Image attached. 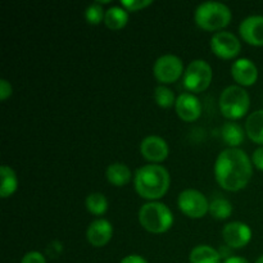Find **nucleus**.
I'll return each mask as SVG.
<instances>
[{
    "mask_svg": "<svg viewBox=\"0 0 263 263\" xmlns=\"http://www.w3.org/2000/svg\"><path fill=\"white\" fill-rule=\"evenodd\" d=\"M253 175V163L244 151L228 148L218 154L215 163V177L222 189L238 192L244 189Z\"/></svg>",
    "mask_w": 263,
    "mask_h": 263,
    "instance_id": "1",
    "label": "nucleus"
},
{
    "mask_svg": "<svg viewBox=\"0 0 263 263\" xmlns=\"http://www.w3.org/2000/svg\"><path fill=\"white\" fill-rule=\"evenodd\" d=\"M170 182L171 179L168 171L159 164H146L140 167L134 177V185L138 194L152 202L161 199L168 192Z\"/></svg>",
    "mask_w": 263,
    "mask_h": 263,
    "instance_id": "2",
    "label": "nucleus"
},
{
    "mask_svg": "<svg viewBox=\"0 0 263 263\" xmlns=\"http://www.w3.org/2000/svg\"><path fill=\"white\" fill-rule=\"evenodd\" d=\"M195 23L205 31H217L226 27L231 21V10L220 2H205L197 7Z\"/></svg>",
    "mask_w": 263,
    "mask_h": 263,
    "instance_id": "3",
    "label": "nucleus"
},
{
    "mask_svg": "<svg viewBox=\"0 0 263 263\" xmlns=\"http://www.w3.org/2000/svg\"><path fill=\"white\" fill-rule=\"evenodd\" d=\"M139 221L149 233L162 234L168 231L174 225V215L163 203L149 202L139 211Z\"/></svg>",
    "mask_w": 263,
    "mask_h": 263,
    "instance_id": "4",
    "label": "nucleus"
},
{
    "mask_svg": "<svg viewBox=\"0 0 263 263\" xmlns=\"http://www.w3.org/2000/svg\"><path fill=\"white\" fill-rule=\"evenodd\" d=\"M218 103H220V110L223 117L229 120H239L248 112L251 98L241 86L231 85L221 92Z\"/></svg>",
    "mask_w": 263,
    "mask_h": 263,
    "instance_id": "5",
    "label": "nucleus"
},
{
    "mask_svg": "<svg viewBox=\"0 0 263 263\" xmlns=\"http://www.w3.org/2000/svg\"><path fill=\"white\" fill-rule=\"evenodd\" d=\"M212 67L203 59L190 62L184 73V86L192 92H202L212 82Z\"/></svg>",
    "mask_w": 263,
    "mask_h": 263,
    "instance_id": "6",
    "label": "nucleus"
},
{
    "mask_svg": "<svg viewBox=\"0 0 263 263\" xmlns=\"http://www.w3.org/2000/svg\"><path fill=\"white\" fill-rule=\"evenodd\" d=\"M177 204L181 212L190 218H202L210 211V203L205 195L195 189H186L180 193Z\"/></svg>",
    "mask_w": 263,
    "mask_h": 263,
    "instance_id": "7",
    "label": "nucleus"
},
{
    "mask_svg": "<svg viewBox=\"0 0 263 263\" xmlns=\"http://www.w3.org/2000/svg\"><path fill=\"white\" fill-rule=\"evenodd\" d=\"M184 64L179 57L174 54H164L159 57L153 66L154 77L162 84H172L181 77Z\"/></svg>",
    "mask_w": 263,
    "mask_h": 263,
    "instance_id": "8",
    "label": "nucleus"
},
{
    "mask_svg": "<svg viewBox=\"0 0 263 263\" xmlns=\"http://www.w3.org/2000/svg\"><path fill=\"white\" fill-rule=\"evenodd\" d=\"M211 49L222 59H233L240 53V41L229 31H218L211 39Z\"/></svg>",
    "mask_w": 263,
    "mask_h": 263,
    "instance_id": "9",
    "label": "nucleus"
},
{
    "mask_svg": "<svg viewBox=\"0 0 263 263\" xmlns=\"http://www.w3.org/2000/svg\"><path fill=\"white\" fill-rule=\"evenodd\" d=\"M168 145L163 138L157 135H149L141 141L140 153L146 161L159 163L168 157Z\"/></svg>",
    "mask_w": 263,
    "mask_h": 263,
    "instance_id": "10",
    "label": "nucleus"
},
{
    "mask_svg": "<svg viewBox=\"0 0 263 263\" xmlns=\"http://www.w3.org/2000/svg\"><path fill=\"white\" fill-rule=\"evenodd\" d=\"M222 236L229 247L239 249L246 247L251 241L252 230L247 223L234 221V222H229L223 228Z\"/></svg>",
    "mask_w": 263,
    "mask_h": 263,
    "instance_id": "11",
    "label": "nucleus"
},
{
    "mask_svg": "<svg viewBox=\"0 0 263 263\" xmlns=\"http://www.w3.org/2000/svg\"><path fill=\"white\" fill-rule=\"evenodd\" d=\"M175 109L179 117L186 122H194L202 115L200 100L192 92H182L177 97Z\"/></svg>",
    "mask_w": 263,
    "mask_h": 263,
    "instance_id": "12",
    "label": "nucleus"
},
{
    "mask_svg": "<svg viewBox=\"0 0 263 263\" xmlns=\"http://www.w3.org/2000/svg\"><path fill=\"white\" fill-rule=\"evenodd\" d=\"M239 32L244 41L254 46L263 45V15H249L241 21Z\"/></svg>",
    "mask_w": 263,
    "mask_h": 263,
    "instance_id": "13",
    "label": "nucleus"
},
{
    "mask_svg": "<svg viewBox=\"0 0 263 263\" xmlns=\"http://www.w3.org/2000/svg\"><path fill=\"white\" fill-rule=\"evenodd\" d=\"M113 235L112 223L104 218H98L92 221L86 231V238L92 247L102 248L105 244L109 243Z\"/></svg>",
    "mask_w": 263,
    "mask_h": 263,
    "instance_id": "14",
    "label": "nucleus"
},
{
    "mask_svg": "<svg viewBox=\"0 0 263 263\" xmlns=\"http://www.w3.org/2000/svg\"><path fill=\"white\" fill-rule=\"evenodd\" d=\"M231 74L241 86H252L258 79V69L251 59L240 58L231 66Z\"/></svg>",
    "mask_w": 263,
    "mask_h": 263,
    "instance_id": "15",
    "label": "nucleus"
},
{
    "mask_svg": "<svg viewBox=\"0 0 263 263\" xmlns=\"http://www.w3.org/2000/svg\"><path fill=\"white\" fill-rule=\"evenodd\" d=\"M105 176H107V180L109 181V184L120 187L125 186V185H127L130 182L133 174H131V170L125 163L116 162V163H112L108 166Z\"/></svg>",
    "mask_w": 263,
    "mask_h": 263,
    "instance_id": "16",
    "label": "nucleus"
},
{
    "mask_svg": "<svg viewBox=\"0 0 263 263\" xmlns=\"http://www.w3.org/2000/svg\"><path fill=\"white\" fill-rule=\"evenodd\" d=\"M246 134L253 143L263 145V109L256 110L248 116Z\"/></svg>",
    "mask_w": 263,
    "mask_h": 263,
    "instance_id": "17",
    "label": "nucleus"
},
{
    "mask_svg": "<svg viewBox=\"0 0 263 263\" xmlns=\"http://www.w3.org/2000/svg\"><path fill=\"white\" fill-rule=\"evenodd\" d=\"M221 136L222 140L228 144L230 148H238L246 138V131L243 130L239 123L226 122L221 128Z\"/></svg>",
    "mask_w": 263,
    "mask_h": 263,
    "instance_id": "18",
    "label": "nucleus"
},
{
    "mask_svg": "<svg viewBox=\"0 0 263 263\" xmlns=\"http://www.w3.org/2000/svg\"><path fill=\"white\" fill-rule=\"evenodd\" d=\"M220 252L211 246H198L189 256L190 263H221Z\"/></svg>",
    "mask_w": 263,
    "mask_h": 263,
    "instance_id": "19",
    "label": "nucleus"
},
{
    "mask_svg": "<svg viewBox=\"0 0 263 263\" xmlns=\"http://www.w3.org/2000/svg\"><path fill=\"white\" fill-rule=\"evenodd\" d=\"M128 22V13L125 8L110 7L105 10L104 23L108 28L113 31L121 30L125 27Z\"/></svg>",
    "mask_w": 263,
    "mask_h": 263,
    "instance_id": "20",
    "label": "nucleus"
},
{
    "mask_svg": "<svg viewBox=\"0 0 263 263\" xmlns=\"http://www.w3.org/2000/svg\"><path fill=\"white\" fill-rule=\"evenodd\" d=\"M0 176H2V186H0V197L2 198H8L12 194H14V192L18 187V179L15 172L10 168L9 166H2L0 168Z\"/></svg>",
    "mask_w": 263,
    "mask_h": 263,
    "instance_id": "21",
    "label": "nucleus"
},
{
    "mask_svg": "<svg viewBox=\"0 0 263 263\" xmlns=\"http://www.w3.org/2000/svg\"><path fill=\"white\" fill-rule=\"evenodd\" d=\"M213 218H217V220H226L231 216L233 213V205L225 198H216L212 202L210 203V211Z\"/></svg>",
    "mask_w": 263,
    "mask_h": 263,
    "instance_id": "22",
    "label": "nucleus"
},
{
    "mask_svg": "<svg viewBox=\"0 0 263 263\" xmlns=\"http://www.w3.org/2000/svg\"><path fill=\"white\" fill-rule=\"evenodd\" d=\"M86 208L91 215L102 216L108 210V200L102 193H91L86 198Z\"/></svg>",
    "mask_w": 263,
    "mask_h": 263,
    "instance_id": "23",
    "label": "nucleus"
},
{
    "mask_svg": "<svg viewBox=\"0 0 263 263\" xmlns=\"http://www.w3.org/2000/svg\"><path fill=\"white\" fill-rule=\"evenodd\" d=\"M154 99L157 104L162 108H170L176 104L174 91L164 85H159L154 89Z\"/></svg>",
    "mask_w": 263,
    "mask_h": 263,
    "instance_id": "24",
    "label": "nucleus"
},
{
    "mask_svg": "<svg viewBox=\"0 0 263 263\" xmlns=\"http://www.w3.org/2000/svg\"><path fill=\"white\" fill-rule=\"evenodd\" d=\"M104 9H103L102 4H99L98 2L90 4L85 10V18L90 25H99L102 21H104Z\"/></svg>",
    "mask_w": 263,
    "mask_h": 263,
    "instance_id": "25",
    "label": "nucleus"
},
{
    "mask_svg": "<svg viewBox=\"0 0 263 263\" xmlns=\"http://www.w3.org/2000/svg\"><path fill=\"white\" fill-rule=\"evenodd\" d=\"M152 0H122L121 4L123 5L126 10H130V12H138V10L145 9L146 7L152 4Z\"/></svg>",
    "mask_w": 263,
    "mask_h": 263,
    "instance_id": "26",
    "label": "nucleus"
},
{
    "mask_svg": "<svg viewBox=\"0 0 263 263\" xmlns=\"http://www.w3.org/2000/svg\"><path fill=\"white\" fill-rule=\"evenodd\" d=\"M21 263H46V261L45 257H44L40 252L32 251L28 252V253H26L25 256H23Z\"/></svg>",
    "mask_w": 263,
    "mask_h": 263,
    "instance_id": "27",
    "label": "nucleus"
},
{
    "mask_svg": "<svg viewBox=\"0 0 263 263\" xmlns=\"http://www.w3.org/2000/svg\"><path fill=\"white\" fill-rule=\"evenodd\" d=\"M12 95V85L5 79L0 80V99L5 100Z\"/></svg>",
    "mask_w": 263,
    "mask_h": 263,
    "instance_id": "28",
    "label": "nucleus"
},
{
    "mask_svg": "<svg viewBox=\"0 0 263 263\" xmlns=\"http://www.w3.org/2000/svg\"><path fill=\"white\" fill-rule=\"evenodd\" d=\"M252 163L257 167L258 170L263 171V146H259L253 152L252 156Z\"/></svg>",
    "mask_w": 263,
    "mask_h": 263,
    "instance_id": "29",
    "label": "nucleus"
},
{
    "mask_svg": "<svg viewBox=\"0 0 263 263\" xmlns=\"http://www.w3.org/2000/svg\"><path fill=\"white\" fill-rule=\"evenodd\" d=\"M121 263H148L144 257L139 256V254H130V256L125 257V258L121 261Z\"/></svg>",
    "mask_w": 263,
    "mask_h": 263,
    "instance_id": "30",
    "label": "nucleus"
},
{
    "mask_svg": "<svg viewBox=\"0 0 263 263\" xmlns=\"http://www.w3.org/2000/svg\"><path fill=\"white\" fill-rule=\"evenodd\" d=\"M223 263H249L246 258L238 256H230L223 261Z\"/></svg>",
    "mask_w": 263,
    "mask_h": 263,
    "instance_id": "31",
    "label": "nucleus"
},
{
    "mask_svg": "<svg viewBox=\"0 0 263 263\" xmlns=\"http://www.w3.org/2000/svg\"><path fill=\"white\" fill-rule=\"evenodd\" d=\"M256 263H263V254H262V256H261V257H259V258H258V259H257V261H256Z\"/></svg>",
    "mask_w": 263,
    "mask_h": 263,
    "instance_id": "32",
    "label": "nucleus"
}]
</instances>
